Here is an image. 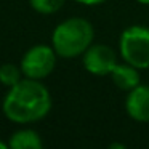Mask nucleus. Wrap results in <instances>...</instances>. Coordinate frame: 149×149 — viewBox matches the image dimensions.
<instances>
[{
  "label": "nucleus",
  "instance_id": "obj_5",
  "mask_svg": "<svg viewBox=\"0 0 149 149\" xmlns=\"http://www.w3.org/2000/svg\"><path fill=\"white\" fill-rule=\"evenodd\" d=\"M82 63L87 72L98 77L111 75L117 66V53L114 48L104 43H91L88 50L82 55Z\"/></svg>",
  "mask_w": 149,
  "mask_h": 149
},
{
  "label": "nucleus",
  "instance_id": "obj_11",
  "mask_svg": "<svg viewBox=\"0 0 149 149\" xmlns=\"http://www.w3.org/2000/svg\"><path fill=\"white\" fill-rule=\"evenodd\" d=\"M77 3H82V5H87V7H96V5H101L104 3L106 0H74Z\"/></svg>",
  "mask_w": 149,
  "mask_h": 149
},
{
  "label": "nucleus",
  "instance_id": "obj_3",
  "mask_svg": "<svg viewBox=\"0 0 149 149\" xmlns=\"http://www.w3.org/2000/svg\"><path fill=\"white\" fill-rule=\"evenodd\" d=\"M119 53L122 59L136 69H149V27L133 24L119 37Z\"/></svg>",
  "mask_w": 149,
  "mask_h": 149
},
{
  "label": "nucleus",
  "instance_id": "obj_8",
  "mask_svg": "<svg viewBox=\"0 0 149 149\" xmlns=\"http://www.w3.org/2000/svg\"><path fill=\"white\" fill-rule=\"evenodd\" d=\"M8 146L10 149H43L42 138L39 136V133L31 128L15 132L10 138Z\"/></svg>",
  "mask_w": 149,
  "mask_h": 149
},
{
  "label": "nucleus",
  "instance_id": "obj_12",
  "mask_svg": "<svg viewBox=\"0 0 149 149\" xmlns=\"http://www.w3.org/2000/svg\"><path fill=\"white\" fill-rule=\"evenodd\" d=\"M107 149H128L123 143H119V141H114V143H111L109 146H107Z\"/></svg>",
  "mask_w": 149,
  "mask_h": 149
},
{
  "label": "nucleus",
  "instance_id": "obj_10",
  "mask_svg": "<svg viewBox=\"0 0 149 149\" xmlns=\"http://www.w3.org/2000/svg\"><path fill=\"white\" fill-rule=\"evenodd\" d=\"M66 0H29V5L32 10L40 15H53L61 10Z\"/></svg>",
  "mask_w": 149,
  "mask_h": 149
},
{
  "label": "nucleus",
  "instance_id": "obj_14",
  "mask_svg": "<svg viewBox=\"0 0 149 149\" xmlns=\"http://www.w3.org/2000/svg\"><path fill=\"white\" fill-rule=\"evenodd\" d=\"M138 3H141V5H149V0H136Z\"/></svg>",
  "mask_w": 149,
  "mask_h": 149
},
{
  "label": "nucleus",
  "instance_id": "obj_4",
  "mask_svg": "<svg viewBox=\"0 0 149 149\" xmlns=\"http://www.w3.org/2000/svg\"><path fill=\"white\" fill-rule=\"evenodd\" d=\"M56 56L58 55L55 48L48 45H36L29 48L21 58L19 68L23 71V75L36 80L48 77L56 66Z\"/></svg>",
  "mask_w": 149,
  "mask_h": 149
},
{
  "label": "nucleus",
  "instance_id": "obj_13",
  "mask_svg": "<svg viewBox=\"0 0 149 149\" xmlns=\"http://www.w3.org/2000/svg\"><path fill=\"white\" fill-rule=\"evenodd\" d=\"M0 149H10V146H8L5 141H2V139H0Z\"/></svg>",
  "mask_w": 149,
  "mask_h": 149
},
{
  "label": "nucleus",
  "instance_id": "obj_9",
  "mask_svg": "<svg viewBox=\"0 0 149 149\" xmlns=\"http://www.w3.org/2000/svg\"><path fill=\"white\" fill-rule=\"evenodd\" d=\"M21 68L11 64V63H7V64H2L0 66V82L5 85V87L11 88L15 87L16 84H19L23 79H21Z\"/></svg>",
  "mask_w": 149,
  "mask_h": 149
},
{
  "label": "nucleus",
  "instance_id": "obj_2",
  "mask_svg": "<svg viewBox=\"0 0 149 149\" xmlns=\"http://www.w3.org/2000/svg\"><path fill=\"white\" fill-rule=\"evenodd\" d=\"M95 29L93 24L85 18H68L55 27L52 34V47L61 58H77L82 56L93 43Z\"/></svg>",
  "mask_w": 149,
  "mask_h": 149
},
{
  "label": "nucleus",
  "instance_id": "obj_7",
  "mask_svg": "<svg viewBox=\"0 0 149 149\" xmlns=\"http://www.w3.org/2000/svg\"><path fill=\"white\" fill-rule=\"evenodd\" d=\"M111 79H112L114 85L119 90L130 91L135 87L141 84V77H139V69L135 66L128 64V63H117V66L111 72Z\"/></svg>",
  "mask_w": 149,
  "mask_h": 149
},
{
  "label": "nucleus",
  "instance_id": "obj_6",
  "mask_svg": "<svg viewBox=\"0 0 149 149\" xmlns=\"http://www.w3.org/2000/svg\"><path fill=\"white\" fill-rule=\"evenodd\" d=\"M125 111L130 119H133L135 122H149V85L139 84L133 90L127 91Z\"/></svg>",
  "mask_w": 149,
  "mask_h": 149
},
{
  "label": "nucleus",
  "instance_id": "obj_1",
  "mask_svg": "<svg viewBox=\"0 0 149 149\" xmlns=\"http://www.w3.org/2000/svg\"><path fill=\"white\" fill-rule=\"evenodd\" d=\"M2 107L5 117L15 123L37 122L52 109V95L40 80L26 77L10 88Z\"/></svg>",
  "mask_w": 149,
  "mask_h": 149
}]
</instances>
